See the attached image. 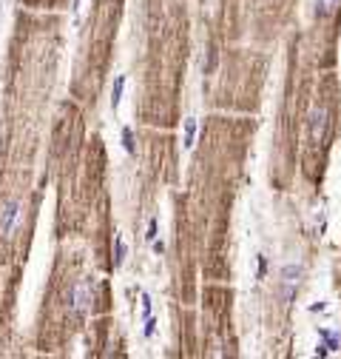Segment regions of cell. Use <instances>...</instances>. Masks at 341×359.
Returning a JSON list of instances; mask_svg holds the SVG:
<instances>
[{
    "label": "cell",
    "instance_id": "cell-1",
    "mask_svg": "<svg viewBox=\"0 0 341 359\" xmlns=\"http://www.w3.org/2000/svg\"><path fill=\"white\" fill-rule=\"evenodd\" d=\"M301 274H304V268L299 262H290V265L281 268V296H284V302H290L296 296L299 285H301Z\"/></svg>",
    "mask_w": 341,
    "mask_h": 359
},
{
    "label": "cell",
    "instance_id": "cell-2",
    "mask_svg": "<svg viewBox=\"0 0 341 359\" xmlns=\"http://www.w3.org/2000/svg\"><path fill=\"white\" fill-rule=\"evenodd\" d=\"M88 302H91V282L82 279L80 285H74V288L68 291V308L74 311V314H85V311H88Z\"/></svg>",
    "mask_w": 341,
    "mask_h": 359
},
{
    "label": "cell",
    "instance_id": "cell-3",
    "mask_svg": "<svg viewBox=\"0 0 341 359\" xmlns=\"http://www.w3.org/2000/svg\"><path fill=\"white\" fill-rule=\"evenodd\" d=\"M327 126H330V117H327L324 109H313L307 120V131H310V140L313 143H321L327 137Z\"/></svg>",
    "mask_w": 341,
    "mask_h": 359
},
{
    "label": "cell",
    "instance_id": "cell-4",
    "mask_svg": "<svg viewBox=\"0 0 341 359\" xmlns=\"http://www.w3.org/2000/svg\"><path fill=\"white\" fill-rule=\"evenodd\" d=\"M17 220H20V200H9V202H3V208H0V234H3V237H9V234L15 231Z\"/></svg>",
    "mask_w": 341,
    "mask_h": 359
},
{
    "label": "cell",
    "instance_id": "cell-5",
    "mask_svg": "<svg viewBox=\"0 0 341 359\" xmlns=\"http://www.w3.org/2000/svg\"><path fill=\"white\" fill-rule=\"evenodd\" d=\"M122 91H125V74H120V77L114 80V89H111V109L114 112H117L120 103H122Z\"/></svg>",
    "mask_w": 341,
    "mask_h": 359
},
{
    "label": "cell",
    "instance_id": "cell-6",
    "mask_svg": "<svg viewBox=\"0 0 341 359\" xmlns=\"http://www.w3.org/2000/svg\"><path fill=\"white\" fill-rule=\"evenodd\" d=\"M125 254H128V248H125V240L117 234V240H114V268H122V262H125Z\"/></svg>",
    "mask_w": 341,
    "mask_h": 359
},
{
    "label": "cell",
    "instance_id": "cell-7",
    "mask_svg": "<svg viewBox=\"0 0 341 359\" xmlns=\"http://www.w3.org/2000/svg\"><path fill=\"white\" fill-rule=\"evenodd\" d=\"M194 140H196V117H188L185 120V148H194Z\"/></svg>",
    "mask_w": 341,
    "mask_h": 359
},
{
    "label": "cell",
    "instance_id": "cell-8",
    "mask_svg": "<svg viewBox=\"0 0 341 359\" xmlns=\"http://www.w3.org/2000/svg\"><path fill=\"white\" fill-rule=\"evenodd\" d=\"M321 334V339H324V345L330 348V351H339L341 348V334L339 331H319Z\"/></svg>",
    "mask_w": 341,
    "mask_h": 359
},
{
    "label": "cell",
    "instance_id": "cell-9",
    "mask_svg": "<svg viewBox=\"0 0 341 359\" xmlns=\"http://www.w3.org/2000/svg\"><path fill=\"white\" fill-rule=\"evenodd\" d=\"M341 0H316V12L324 17V15H330V12H336V6H339Z\"/></svg>",
    "mask_w": 341,
    "mask_h": 359
},
{
    "label": "cell",
    "instance_id": "cell-10",
    "mask_svg": "<svg viewBox=\"0 0 341 359\" xmlns=\"http://www.w3.org/2000/svg\"><path fill=\"white\" fill-rule=\"evenodd\" d=\"M122 148H125L128 154H134V151H137V146H134V131H131V126H122Z\"/></svg>",
    "mask_w": 341,
    "mask_h": 359
},
{
    "label": "cell",
    "instance_id": "cell-11",
    "mask_svg": "<svg viewBox=\"0 0 341 359\" xmlns=\"http://www.w3.org/2000/svg\"><path fill=\"white\" fill-rule=\"evenodd\" d=\"M157 231H160V220H157V217H151V220H148V234H145L148 243H154V240H157Z\"/></svg>",
    "mask_w": 341,
    "mask_h": 359
},
{
    "label": "cell",
    "instance_id": "cell-12",
    "mask_svg": "<svg viewBox=\"0 0 341 359\" xmlns=\"http://www.w3.org/2000/svg\"><path fill=\"white\" fill-rule=\"evenodd\" d=\"M142 334H145L148 339H151V337L157 334V316H154V314H151V316L145 319V328H142Z\"/></svg>",
    "mask_w": 341,
    "mask_h": 359
},
{
    "label": "cell",
    "instance_id": "cell-13",
    "mask_svg": "<svg viewBox=\"0 0 341 359\" xmlns=\"http://www.w3.org/2000/svg\"><path fill=\"white\" fill-rule=\"evenodd\" d=\"M151 314H154V302H151V296L145 294V291H142V316H151Z\"/></svg>",
    "mask_w": 341,
    "mask_h": 359
},
{
    "label": "cell",
    "instance_id": "cell-14",
    "mask_svg": "<svg viewBox=\"0 0 341 359\" xmlns=\"http://www.w3.org/2000/svg\"><path fill=\"white\" fill-rule=\"evenodd\" d=\"M267 274V257H259V265H256V277H264Z\"/></svg>",
    "mask_w": 341,
    "mask_h": 359
},
{
    "label": "cell",
    "instance_id": "cell-15",
    "mask_svg": "<svg viewBox=\"0 0 341 359\" xmlns=\"http://www.w3.org/2000/svg\"><path fill=\"white\" fill-rule=\"evenodd\" d=\"M151 248H154V254H157V257H162V254H165V243L160 240V237H157V240L151 243Z\"/></svg>",
    "mask_w": 341,
    "mask_h": 359
},
{
    "label": "cell",
    "instance_id": "cell-16",
    "mask_svg": "<svg viewBox=\"0 0 341 359\" xmlns=\"http://www.w3.org/2000/svg\"><path fill=\"white\" fill-rule=\"evenodd\" d=\"M80 3L82 0H74V12H80Z\"/></svg>",
    "mask_w": 341,
    "mask_h": 359
}]
</instances>
